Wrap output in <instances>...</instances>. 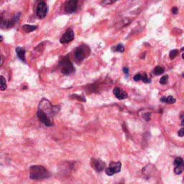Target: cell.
<instances>
[{
    "mask_svg": "<svg viewBox=\"0 0 184 184\" xmlns=\"http://www.w3.org/2000/svg\"><path fill=\"white\" fill-rule=\"evenodd\" d=\"M50 177V173L45 167L32 166L29 169V178L32 180H43Z\"/></svg>",
    "mask_w": 184,
    "mask_h": 184,
    "instance_id": "6da1fadb",
    "label": "cell"
},
{
    "mask_svg": "<svg viewBox=\"0 0 184 184\" xmlns=\"http://www.w3.org/2000/svg\"><path fill=\"white\" fill-rule=\"evenodd\" d=\"M90 53V48L88 46H80L76 48L74 52V56L79 61H82L84 59L88 57Z\"/></svg>",
    "mask_w": 184,
    "mask_h": 184,
    "instance_id": "7a4b0ae2",
    "label": "cell"
},
{
    "mask_svg": "<svg viewBox=\"0 0 184 184\" xmlns=\"http://www.w3.org/2000/svg\"><path fill=\"white\" fill-rule=\"evenodd\" d=\"M60 70L61 72L65 75H70L75 71V68L71 60L67 58H65L60 61Z\"/></svg>",
    "mask_w": 184,
    "mask_h": 184,
    "instance_id": "3957f363",
    "label": "cell"
},
{
    "mask_svg": "<svg viewBox=\"0 0 184 184\" xmlns=\"http://www.w3.org/2000/svg\"><path fill=\"white\" fill-rule=\"evenodd\" d=\"M121 168V162H112L111 163L110 166L105 170V173L107 176H112L114 174L118 173L120 172Z\"/></svg>",
    "mask_w": 184,
    "mask_h": 184,
    "instance_id": "277c9868",
    "label": "cell"
},
{
    "mask_svg": "<svg viewBox=\"0 0 184 184\" xmlns=\"http://www.w3.org/2000/svg\"><path fill=\"white\" fill-rule=\"evenodd\" d=\"M48 12V7L45 1H40L36 9V15L37 18L40 19L44 18L46 16Z\"/></svg>",
    "mask_w": 184,
    "mask_h": 184,
    "instance_id": "5b68a950",
    "label": "cell"
},
{
    "mask_svg": "<svg viewBox=\"0 0 184 184\" xmlns=\"http://www.w3.org/2000/svg\"><path fill=\"white\" fill-rule=\"evenodd\" d=\"M37 117H38L39 120L41 121L42 123L47 126V127H51L53 125V119H51L49 117L47 116L46 114H45L43 112H41L40 110L37 111Z\"/></svg>",
    "mask_w": 184,
    "mask_h": 184,
    "instance_id": "8992f818",
    "label": "cell"
},
{
    "mask_svg": "<svg viewBox=\"0 0 184 184\" xmlns=\"http://www.w3.org/2000/svg\"><path fill=\"white\" fill-rule=\"evenodd\" d=\"M74 39V32L71 29H67L66 32H65L60 39V42L62 44H67L70 43Z\"/></svg>",
    "mask_w": 184,
    "mask_h": 184,
    "instance_id": "52a82bcc",
    "label": "cell"
},
{
    "mask_svg": "<svg viewBox=\"0 0 184 184\" xmlns=\"http://www.w3.org/2000/svg\"><path fill=\"white\" fill-rule=\"evenodd\" d=\"M91 166L97 172H101L105 168V163L101 160L98 159H91Z\"/></svg>",
    "mask_w": 184,
    "mask_h": 184,
    "instance_id": "ba28073f",
    "label": "cell"
},
{
    "mask_svg": "<svg viewBox=\"0 0 184 184\" xmlns=\"http://www.w3.org/2000/svg\"><path fill=\"white\" fill-rule=\"evenodd\" d=\"M78 1H68L65 4V10L67 13H74L77 9Z\"/></svg>",
    "mask_w": 184,
    "mask_h": 184,
    "instance_id": "9c48e42d",
    "label": "cell"
},
{
    "mask_svg": "<svg viewBox=\"0 0 184 184\" xmlns=\"http://www.w3.org/2000/svg\"><path fill=\"white\" fill-rule=\"evenodd\" d=\"M113 93L115 95V96L119 100H122V99H126L127 97V93L124 91H123L122 89H121V88H118V87H117V88L114 89Z\"/></svg>",
    "mask_w": 184,
    "mask_h": 184,
    "instance_id": "30bf717a",
    "label": "cell"
},
{
    "mask_svg": "<svg viewBox=\"0 0 184 184\" xmlns=\"http://www.w3.org/2000/svg\"><path fill=\"white\" fill-rule=\"evenodd\" d=\"M16 53L19 58L21 60H22V61L25 62V49L23 48H21V47H18L16 48Z\"/></svg>",
    "mask_w": 184,
    "mask_h": 184,
    "instance_id": "8fae6325",
    "label": "cell"
},
{
    "mask_svg": "<svg viewBox=\"0 0 184 184\" xmlns=\"http://www.w3.org/2000/svg\"><path fill=\"white\" fill-rule=\"evenodd\" d=\"M160 101H162V102L167 103V104H174L176 101L175 98L172 96H163V97L160 98Z\"/></svg>",
    "mask_w": 184,
    "mask_h": 184,
    "instance_id": "7c38bea8",
    "label": "cell"
},
{
    "mask_svg": "<svg viewBox=\"0 0 184 184\" xmlns=\"http://www.w3.org/2000/svg\"><path fill=\"white\" fill-rule=\"evenodd\" d=\"M37 28L35 25H25L22 26V29L26 32H31L32 31L35 30Z\"/></svg>",
    "mask_w": 184,
    "mask_h": 184,
    "instance_id": "4fadbf2b",
    "label": "cell"
},
{
    "mask_svg": "<svg viewBox=\"0 0 184 184\" xmlns=\"http://www.w3.org/2000/svg\"><path fill=\"white\" fill-rule=\"evenodd\" d=\"M7 88V81L4 77L0 76V91H4Z\"/></svg>",
    "mask_w": 184,
    "mask_h": 184,
    "instance_id": "5bb4252c",
    "label": "cell"
},
{
    "mask_svg": "<svg viewBox=\"0 0 184 184\" xmlns=\"http://www.w3.org/2000/svg\"><path fill=\"white\" fill-rule=\"evenodd\" d=\"M163 72H164V68L161 66H159V65H157V66L155 67L153 70L154 74H155V75H157V76L163 74Z\"/></svg>",
    "mask_w": 184,
    "mask_h": 184,
    "instance_id": "9a60e30c",
    "label": "cell"
},
{
    "mask_svg": "<svg viewBox=\"0 0 184 184\" xmlns=\"http://www.w3.org/2000/svg\"><path fill=\"white\" fill-rule=\"evenodd\" d=\"M174 165H175V167H179V166H184L183 160L180 157H176V158L175 159V160H174Z\"/></svg>",
    "mask_w": 184,
    "mask_h": 184,
    "instance_id": "2e32d148",
    "label": "cell"
},
{
    "mask_svg": "<svg viewBox=\"0 0 184 184\" xmlns=\"http://www.w3.org/2000/svg\"><path fill=\"white\" fill-rule=\"evenodd\" d=\"M184 170V166H179V167H175V169H174V172L176 173V174L179 175V174H181L183 173Z\"/></svg>",
    "mask_w": 184,
    "mask_h": 184,
    "instance_id": "e0dca14e",
    "label": "cell"
},
{
    "mask_svg": "<svg viewBox=\"0 0 184 184\" xmlns=\"http://www.w3.org/2000/svg\"><path fill=\"white\" fill-rule=\"evenodd\" d=\"M114 51H117V52L123 53L124 51V46H123V45L119 44L114 48Z\"/></svg>",
    "mask_w": 184,
    "mask_h": 184,
    "instance_id": "ac0fdd59",
    "label": "cell"
},
{
    "mask_svg": "<svg viewBox=\"0 0 184 184\" xmlns=\"http://www.w3.org/2000/svg\"><path fill=\"white\" fill-rule=\"evenodd\" d=\"M141 79L143 80V81L145 84L150 83L151 82L150 79H148L147 78V74H146V73H144V74L142 75V79Z\"/></svg>",
    "mask_w": 184,
    "mask_h": 184,
    "instance_id": "d6986e66",
    "label": "cell"
},
{
    "mask_svg": "<svg viewBox=\"0 0 184 184\" xmlns=\"http://www.w3.org/2000/svg\"><path fill=\"white\" fill-rule=\"evenodd\" d=\"M178 50H173V51H171L170 52L169 56L171 59H173L178 55Z\"/></svg>",
    "mask_w": 184,
    "mask_h": 184,
    "instance_id": "ffe728a7",
    "label": "cell"
},
{
    "mask_svg": "<svg viewBox=\"0 0 184 184\" xmlns=\"http://www.w3.org/2000/svg\"><path fill=\"white\" fill-rule=\"evenodd\" d=\"M168 76H164L160 79V83L161 84H166L168 82Z\"/></svg>",
    "mask_w": 184,
    "mask_h": 184,
    "instance_id": "44dd1931",
    "label": "cell"
},
{
    "mask_svg": "<svg viewBox=\"0 0 184 184\" xmlns=\"http://www.w3.org/2000/svg\"><path fill=\"white\" fill-rule=\"evenodd\" d=\"M133 79H134V80L135 81H139L140 80H141L142 75L140 74H137L135 76H134Z\"/></svg>",
    "mask_w": 184,
    "mask_h": 184,
    "instance_id": "7402d4cb",
    "label": "cell"
},
{
    "mask_svg": "<svg viewBox=\"0 0 184 184\" xmlns=\"http://www.w3.org/2000/svg\"><path fill=\"white\" fill-rule=\"evenodd\" d=\"M178 136L180 137V138H183L184 136V129L183 128L180 129V130L178 131Z\"/></svg>",
    "mask_w": 184,
    "mask_h": 184,
    "instance_id": "603a6c76",
    "label": "cell"
},
{
    "mask_svg": "<svg viewBox=\"0 0 184 184\" xmlns=\"http://www.w3.org/2000/svg\"><path fill=\"white\" fill-rule=\"evenodd\" d=\"M4 63V57L2 55H0V66H1Z\"/></svg>",
    "mask_w": 184,
    "mask_h": 184,
    "instance_id": "cb8c5ba5",
    "label": "cell"
},
{
    "mask_svg": "<svg viewBox=\"0 0 184 184\" xmlns=\"http://www.w3.org/2000/svg\"><path fill=\"white\" fill-rule=\"evenodd\" d=\"M123 71H124V73L126 75H128L129 74V69L128 68H123Z\"/></svg>",
    "mask_w": 184,
    "mask_h": 184,
    "instance_id": "d4e9b609",
    "label": "cell"
},
{
    "mask_svg": "<svg viewBox=\"0 0 184 184\" xmlns=\"http://www.w3.org/2000/svg\"><path fill=\"white\" fill-rule=\"evenodd\" d=\"M172 12H173V14H174V15L177 14L178 13V8H177V7H173V8L172 9Z\"/></svg>",
    "mask_w": 184,
    "mask_h": 184,
    "instance_id": "484cf974",
    "label": "cell"
},
{
    "mask_svg": "<svg viewBox=\"0 0 184 184\" xmlns=\"http://www.w3.org/2000/svg\"><path fill=\"white\" fill-rule=\"evenodd\" d=\"M113 2H114V1H102V4H112V3Z\"/></svg>",
    "mask_w": 184,
    "mask_h": 184,
    "instance_id": "4316f807",
    "label": "cell"
},
{
    "mask_svg": "<svg viewBox=\"0 0 184 184\" xmlns=\"http://www.w3.org/2000/svg\"><path fill=\"white\" fill-rule=\"evenodd\" d=\"M2 22H3L2 16H1V15H0V25H1V23H2Z\"/></svg>",
    "mask_w": 184,
    "mask_h": 184,
    "instance_id": "83f0119b",
    "label": "cell"
},
{
    "mask_svg": "<svg viewBox=\"0 0 184 184\" xmlns=\"http://www.w3.org/2000/svg\"><path fill=\"white\" fill-rule=\"evenodd\" d=\"M2 40H3V37L0 35V43H1V42L2 41Z\"/></svg>",
    "mask_w": 184,
    "mask_h": 184,
    "instance_id": "f1b7e54d",
    "label": "cell"
},
{
    "mask_svg": "<svg viewBox=\"0 0 184 184\" xmlns=\"http://www.w3.org/2000/svg\"><path fill=\"white\" fill-rule=\"evenodd\" d=\"M120 184H123V183H120Z\"/></svg>",
    "mask_w": 184,
    "mask_h": 184,
    "instance_id": "f546056e",
    "label": "cell"
}]
</instances>
